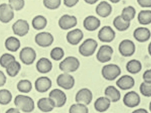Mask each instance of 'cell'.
<instances>
[{"label":"cell","mask_w":151,"mask_h":113,"mask_svg":"<svg viewBox=\"0 0 151 113\" xmlns=\"http://www.w3.org/2000/svg\"><path fill=\"white\" fill-rule=\"evenodd\" d=\"M98 46V43L96 40L90 38L85 40L80 45L78 51L83 56H91L94 54Z\"/></svg>","instance_id":"4"},{"label":"cell","mask_w":151,"mask_h":113,"mask_svg":"<svg viewBox=\"0 0 151 113\" xmlns=\"http://www.w3.org/2000/svg\"><path fill=\"white\" fill-rule=\"evenodd\" d=\"M116 36L114 31L111 26H103L99 31L98 38L104 42H110L114 40Z\"/></svg>","instance_id":"13"},{"label":"cell","mask_w":151,"mask_h":113,"mask_svg":"<svg viewBox=\"0 0 151 113\" xmlns=\"http://www.w3.org/2000/svg\"><path fill=\"white\" fill-rule=\"evenodd\" d=\"M135 84V80L131 76L124 75L116 81V85L120 89L127 90L133 87Z\"/></svg>","instance_id":"18"},{"label":"cell","mask_w":151,"mask_h":113,"mask_svg":"<svg viewBox=\"0 0 151 113\" xmlns=\"http://www.w3.org/2000/svg\"><path fill=\"white\" fill-rule=\"evenodd\" d=\"M56 81L59 86L65 90L71 89L75 84L74 77L66 72L59 75L57 77Z\"/></svg>","instance_id":"9"},{"label":"cell","mask_w":151,"mask_h":113,"mask_svg":"<svg viewBox=\"0 0 151 113\" xmlns=\"http://www.w3.org/2000/svg\"><path fill=\"white\" fill-rule=\"evenodd\" d=\"M14 17V10L9 4H0V21L2 23H9Z\"/></svg>","instance_id":"8"},{"label":"cell","mask_w":151,"mask_h":113,"mask_svg":"<svg viewBox=\"0 0 151 113\" xmlns=\"http://www.w3.org/2000/svg\"><path fill=\"white\" fill-rule=\"evenodd\" d=\"M20 112V109L17 107L10 108L6 111V113H18Z\"/></svg>","instance_id":"46"},{"label":"cell","mask_w":151,"mask_h":113,"mask_svg":"<svg viewBox=\"0 0 151 113\" xmlns=\"http://www.w3.org/2000/svg\"><path fill=\"white\" fill-rule=\"evenodd\" d=\"M135 44L130 40H124L119 44V52L123 56L126 57L131 56L135 53Z\"/></svg>","instance_id":"11"},{"label":"cell","mask_w":151,"mask_h":113,"mask_svg":"<svg viewBox=\"0 0 151 113\" xmlns=\"http://www.w3.org/2000/svg\"><path fill=\"white\" fill-rule=\"evenodd\" d=\"M5 45L6 48L9 51L16 52L21 47V41L18 38L10 36L6 40Z\"/></svg>","instance_id":"27"},{"label":"cell","mask_w":151,"mask_h":113,"mask_svg":"<svg viewBox=\"0 0 151 113\" xmlns=\"http://www.w3.org/2000/svg\"><path fill=\"white\" fill-rule=\"evenodd\" d=\"M138 4L143 8L151 7V0H137Z\"/></svg>","instance_id":"43"},{"label":"cell","mask_w":151,"mask_h":113,"mask_svg":"<svg viewBox=\"0 0 151 113\" xmlns=\"http://www.w3.org/2000/svg\"><path fill=\"white\" fill-rule=\"evenodd\" d=\"M79 0H63L64 5L69 8L74 7L77 4Z\"/></svg>","instance_id":"44"},{"label":"cell","mask_w":151,"mask_h":113,"mask_svg":"<svg viewBox=\"0 0 151 113\" xmlns=\"http://www.w3.org/2000/svg\"><path fill=\"white\" fill-rule=\"evenodd\" d=\"M86 3L90 4H93L97 3L99 0H84Z\"/></svg>","instance_id":"48"},{"label":"cell","mask_w":151,"mask_h":113,"mask_svg":"<svg viewBox=\"0 0 151 113\" xmlns=\"http://www.w3.org/2000/svg\"><path fill=\"white\" fill-rule=\"evenodd\" d=\"M123 102L126 107L133 108L138 106L140 102V98L135 91L128 92L124 95Z\"/></svg>","instance_id":"16"},{"label":"cell","mask_w":151,"mask_h":113,"mask_svg":"<svg viewBox=\"0 0 151 113\" xmlns=\"http://www.w3.org/2000/svg\"><path fill=\"white\" fill-rule=\"evenodd\" d=\"M83 36V33L82 30L76 28L68 33L67 39L70 44L72 45H76L81 41Z\"/></svg>","instance_id":"19"},{"label":"cell","mask_w":151,"mask_h":113,"mask_svg":"<svg viewBox=\"0 0 151 113\" xmlns=\"http://www.w3.org/2000/svg\"><path fill=\"white\" fill-rule=\"evenodd\" d=\"M136 13L135 8L132 6H129L123 9L121 16L125 21L130 22L135 17Z\"/></svg>","instance_id":"32"},{"label":"cell","mask_w":151,"mask_h":113,"mask_svg":"<svg viewBox=\"0 0 151 113\" xmlns=\"http://www.w3.org/2000/svg\"><path fill=\"white\" fill-rule=\"evenodd\" d=\"M88 112L89 110L86 105L82 103L73 104L69 109V112L70 113H87Z\"/></svg>","instance_id":"36"},{"label":"cell","mask_w":151,"mask_h":113,"mask_svg":"<svg viewBox=\"0 0 151 113\" xmlns=\"http://www.w3.org/2000/svg\"><path fill=\"white\" fill-rule=\"evenodd\" d=\"M92 99V93L88 88H84L80 89L76 94V101L77 103L88 105L91 102Z\"/></svg>","instance_id":"15"},{"label":"cell","mask_w":151,"mask_h":113,"mask_svg":"<svg viewBox=\"0 0 151 113\" xmlns=\"http://www.w3.org/2000/svg\"><path fill=\"white\" fill-rule=\"evenodd\" d=\"M37 105L39 109L44 112H50L55 107L52 100L49 97H44L40 99Z\"/></svg>","instance_id":"24"},{"label":"cell","mask_w":151,"mask_h":113,"mask_svg":"<svg viewBox=\"0 0 151 113\" xmlns=\"http://www.w3.org/2000/svg\"><path fill=\"white\" fill-rule=\"evenodd\" d=\"M100 25V20L95 16H88L83 21L84 27L87 31H95L99 27Z\"/></svg>","instance_id":"21"},{"label":"cell","mask_w":151,"mask_h":113,"mask_svg":"<svg viewBox=\"0 0 151 113\" xmlns=\"http://www.w3.org/2000/svg\"><path fill=\"white\" fill-rule=\"evenodd\" d=\"M12 29L15 34L20 37H23L29 33L30 26L26 20L19 19L13 24Z\"/></svg>","instance_id":"7"},{"label":"cell","mask_w":151,"mask_h":113,"mask_svg":"<svg viewBox=\"0 0 151 113\" xmlns=\"http://www.w3.org/2000/svg\"><path fill=\"white\" fill-rule=\"evenodd\" d=\"M21 68L22 66L21 64L15 60L10 62L5 69L9 76L11 77H15L18 75Z\"/></svg>","instance_id":"28"},{"label":"cell","mask_w":151,"mask_h":113,"mask_svg":"<svg viewBox=\"0 0 151 113\" xmlns=\"http://www.w3.org/2000/svg\"><path fill=\"white\" fill-rule=\"evenodd\" d=\"M150 44H149V48H148V50H149V54H150Z\"/></svg>","instance_id":"50"},{"label":"cell","mask_w":151,"mask_h":113,"mask_svg":"<svg viewBox=\"0 0 151 113\" xmlns=\"http://www.w3.org/2000/svg\"><path fill=\"white\" fill-rule=\"evenodd\" d=\"M13 99V95L7 89L0 90V104L3 105L9 104Z\"/></svg>","instance_id":"35"},{"label":"cell","mask_w":151,"mask_h":113,"mask_svg":"<svg viewBox=\"0 0 151 113\" xmlns=\"http://www.w3.org/2000/svg\"><path fill=\"white\" fill-rule=\"evenodd\" d=\"M52 81L47 77H41L38 78L35 82L36 90L40 93L48 91L52 87Z\"/></svg>","instance_id":"17"},{"label":"cell","mask_w":151,"mask_h":113,"mask_svg":"<svg viewBox=\"0 0 151 113\" xmlns=\"http://www.w3.org/2000/svg\"><path fill=\"white\" fill-rule=\"evenodd\" d=\"M114 50L109 45H102L99 49L96 55L97 60L101 63L109 62L112 58Z\"/></svg>","instance_id":"12"},{"label":"cell","mask_w":151,"mask_h":113,"mask_svg":"<svg viewBox=\"0 0 151 113\" xmlns=\"http://www.w3.org/2000/svg\"><path fill=\"white\" fill-rule=\"evenodd\" d=\"M113 24L117 30L123 31L129 28L130 26V22L125 21L121 16H118L114 19Z\"/></svg>","instance_id":"30"},{"label":"cell","mask_w":151,"mask_h":113,"mask_svg":"<svg viewBox=\"0 0 151 113\" xmlns=\"http://www.w3.org/2000/svg\"><path fill=\"white\" fill-rule=\"evenodd\" d=\"M133 36L139 42H145L150 39L151 32L146 27H139L134 30Z\"/></svg>","instance_id":"20"},{"label":"cell","mask_w":151,"mask_h":113,"mask_svg":"<svg viewBox=\"0 0 151 113\" xmlns=\"http://www.w3.org/2000/svg\"><path fill=\"white\" fill-rule=\"evenodd\" d=\"M126 68L128 72L132 74H137L141 71L142 64L138 60L132 59L127 63Z\"/></svg>","instance_id":"31"},{"label":"cell","mask_w":151,"mask_h":113,"mask_svg":"<svg viewBox=\"0 0 151 113\" xmlns=\"http://www.w3.org/2000/svg\"><path fill=\"white\" fill-rule=\"evenodd\" d=\"M47 24V19L42 15H37L34 17L32 22L33 28L37 30H43L45 28Z\"/></svg>","instance_id":"29"},{"label":"cell","mask_w":151,"mask_h":113,"mask_svg":"<svg viewBox=\"0 0 151 113\" xmlns=\"http://www.w3.org/2000/svg\"><path fill=\"white\" fill-rule=\"evenodd\" d=\"M121 73L120 67L115 64H106L103 66L101 70V74L103 77L108 80H114Z\"/></svg>","instance_id":"3"},{"label":"cell","mask_w":151,"mask_h":113,"mask_svg":"<svg viewBox=\"0 0 151 113\" xmlns=\"http://www.w3.org/2000/svg\"><path fill=\"white\" fill-rule=\"evenodd\" d=\"M112 11V6L106 1L101 2L96 8V13L101 17H107L110 15Z\"/></svg>","instance_id":"23"},{"label":"cell","mask_w":151,"mask_h":113,"mask_svg":"<svg viewBox=\"0 0 151 113\" xmlns=\"http://www.w3.org/2000/svg\"><path fill=\"white\" fill-rule=\"evenodd\" d=\"M110 2L113 3H117L119 2L121 0H109Z\"/></svg>","instance_id":"49"},{"label":"cell","mask_w":151,"mask_h":113,"mask_svg":"<svg viewBox=\"0 0 151 113\" xmlns=\"http://www.w3.org/2000/svg\"><path fill=\"white\" fill-rule=\"evenodd\" d=\"M58 24L63 30H68L76 26L77 19L75 16L65 14L60 18Z\"/></svg>","instance_id":"14"},{"label":"cell","mask_w":151,"mask_h":113,"mask_svg":"<svg viewBox=\"0 0 151 113\" xmlns=\"http://www.w3.org/2000/svg\"><path fill=\"white\" fill-rule=\"evenodd\" d=\"M6 77L3 72L0 70V87L5 85L6 82Z\"/></svg>","instance_id":"45"},{"label":"cell","mask_w":151,"mask_h":113,"mask_svg":"<svg viewBox=\"0 0 151 113\" xmlns=\"http://www.w3.org/2000/svg\"><path fill=\"white\" fill-rule=\"evenodd\" d=\"M110 104L111 101L108 98L106 97H100L95 101L94 107L97 111L103 112L109 108Z\"/></svg>","instance_id":"25"},{"label":"cell","mask_w":151,"mask_h":113,"mask_svg":"<svg viewBox=\"0 0 151 113\" xmlns=\"http://www.w3.org/2000/svg\"><path fill=\"white\" fill-rule=\"evenodd\" d=\"M61 0H43L44 6L51 10L58 9L60 6Z\"/></svg>","instance_id":"39"},{"label":"cell","mask_w":151,"mask_h":113,"mask_svg":"<svg viewBox=\"0 0 151 113\" xmlns=\"http://www.w3.org/2000/svg\"><path fill=\"white\" fill-rule=\"evenodd\" d=\"M15 60V57L13 55L8 53H5L0 57V65L3 68H6L10 62Z\"/></svg>","instance_id":"38"},{"label":"cell","mask_w":151,"mask_h":113,"mask_svg":"<svg viewBox=\"0 0 151 113\" xmlns=\"http://www.w3.org/2000/svg\"><path fill=\"white\" fill-rule=\"evenodd\" d=\"M49 98L52 100L55 107H63L67 100L66 94L59 89H54L51 91L49 93Z\"/></svg>","instance_id":"5"},{"label":"cell","mask_w":151,"mask_h":113,"mask_svg":"<svg viewBox=\"0 0 151 113\" xmlns=\"http://www.w3.org/2000/svg\"><path fill=\"white\" fill-rule=\"evenodd\" d=\"M17 88L19 92L28 93L32 91V85L31 82L28 79H22L18 82Z\"/></svg>","instance_id":"34"},{"label":"cell","mask_w":151,"mask_h":113,"mask_svg":"<svg viewBox=\"0 0 151 113\" xmlns=\"http://www.w3.org/2000/svg\"><path fill=\"white\" fill-rule=\"evenodd\" d=\"M64 55L63 49L60 47L54 48L50 53V56L53 60L58 61L61 60Z\"/></svg>","instance_id":"37"},{"label":"cell","mask_w":151,"mask_h":113,"mask_svg":"<svg viewBox=\"0 0 151 113\" xmlns=\"http://www.w3.org/2000/svg\"><path fill=\"white\" fill-rule=\"evenodd\" d=\"M52 64L51 61L46 57H42L37 62L36 68L39 72L41 73H47L52 69Z\"/></svg>","instance_id":"22"},{"label":"cell","mask_w":151,"mask_h":113,"mask_svg":"<svg viewBox=\"0 0 151 113\" xmlns=\"http://www.w3.org/2000/svg\"><path fill=\"white\" fill-rule=\"evenodd\" d=\"M132 113H148L147 110L146 109L143 108L138 109L137 110H134L132 112Z\"/></svg>","instance_id":"47"},{"label":"cell","mask_w":151,"mask_h":113,"mask_svg":"<svg viewBox=\"0 0 151 113\" xmlns=\"http://www.w3.org/2000/svg\"><path fill=\"white\" fill-rule=\"evenodd\" d=\"M14 102L17 107L24 112L29 113L35 109V102L33 99L27 95H17L15 98Z\"/></svg>","instance_id":"1"},{"label":"cell","mask_w":151,"mask_h":113,"mask_svg":"<svg viewBox=\"0 0 151 113\" xmlns=\"http://www.w3.org/2000/svg\"><path fill=\"white\" fill-rule=\"evenodd\" d=\"M140 93L145 97H150L151 96V83L144 82L141 83L139 87Z\"/></svg>","instance_id":"40"},{"label":"cell","mask_w":151,"mask_h":113,"mask_svg":"<svg viewBox=\"0 0 151 113\" xmlns=\"http://www.w3.org/2000/svg\"><path fill=\"white\" fill-rule=\"evenodd\" d=\"M9 4L14 11H19L23 9L25 1L24 0H9Z\"/></svg>","instance_id":"41"},{"label":"cell","mask_w":151,"mask_h":113,"mask_svg":"<svg viewBox=\"0 0 151 113\" xmlns=\"http://www.w3.org/2000/svg\"><path fill=\"white\" fill-rule=\"evenodd\" d=\"M80 66V62L75 56H69L62 61L59 64V68L62 71L66 73L74 72L77 70Z\"/></svg>","instance_id":"2"},{"label":"cell","mask_w":151,"mask_h":113,"mask_svg":"<svg viewBox=\"0 0 151 113\" xmlns=\"http://www.w3.org/2000/svg\"><path fill=\"white\" fill-rule=\"evenodd\" d=\"M138 20L142 25H148L151 23V11L150 10H141L138 15Z\"/></svg>","instance_id":"33"},{"label":"cell","mask_w":151,"mask_h":113,"mask_svg":"<svg viewBox=\"0 0 151 113\" xmlns=\"http://www.w3.org/2000/svg\"><path fill=\"white\" fill-rule=\"evenodd\" d=\"M36 58L37 53L36 51L30 47H25L20 51V59L26 65H30L33 64Z\"/></svg>","instance_id":"6"},{"label":"cell","mask_w":151,"mask_h":113,"mask_svg":"<svg viewBox=\"0 0 151 113\" xmlns=\"http://www.w3.org/2000/svg\"><path fill=\"white\" fill-rule=\"evenodd\" d=\"M143 78L144 82L151 83V70L148 69L146 71L143 75Z\"/></svg>","instance_id":"42"},{"label":"cell","mask_w":151,"mask_h":113,"mask_svg":"<svg viewBox=\"0 0 151 113\" xmlns=\"http://www.w3.org/2000/svg\"><path fill=\"white\" fill-rule=\"evenodd\" d=\"M54 39L50 33L42 32L39 33L35 37L36 43L40 46L47 47L52 45Z\"/></svg>","instance_id":"10"},{"label":"cell","mask_w":151,"mask_h":113,"mask_svg":"<svg viewBox=\"0 0 151 113\" xmlns=\"http://www.w3.org/2000/svg\"><path fill=\"white\" fill-rule=\"evenodd\" d=\"M105 94L112 102H116L121 99V93L114 86H109L105 89Z\"/></svg>","instance_id":"26"}]
</instances>
